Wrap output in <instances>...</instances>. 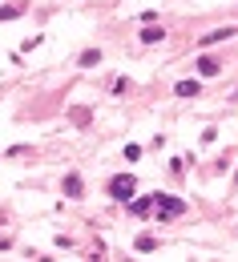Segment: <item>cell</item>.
<instances>
[{
  "mask_svg": "<svg viewBox=\"0 0 238 262\" xmlns=\"http://www.w3.org/2000/svg\"><path fill=\"white\" fill-rule=\"evenodd\" d=\"M134 190H137V182L129 173H121V178L109 182V198H117V202H134Z\"/></svg>",
  "mask_w": 238,
  "mask_h": 262,
  "instance_id": "obj_1",
  "label": "cell"
},
{
  "mask_svg": "<svg viewBox=\"0 0 238 262\" xmlns=\"http://www.w3.org/2000/svg\"><path fill=\"white\" fill-rule=\"evenodd\" d=\"M182 210H186V202H182V198H170V194H158V214H162V218H178V214H182Z\"/></svg>",
  "mask_w": 238,
  "mask_h": 262,
  "instance_id": "obj_2",
  "label": "cell"
},
{
  "mask_svg": "<svg viewBox=\"0 0 238 262\" xmlns=\"http://www.w3.org/2000/svg\"><path fill=\"white\" fill-rule=\"evenodd\" d=\"M129 210H134V214H149V210H158V194H149V198H134V202H129Z\"/></svg>",
  "mask_w": 238,
  "mask_h": 262,
  "instance_id": "obj_3",
  "label": "cell"
},
{
  "mask_svg": "<svg viewBox=\"0 0 238 262\" xmlns=\"http://www.w3.org/2000/svg\"><path fill=\"white\" fill-rule=\"evenodd\" d=\"M218 57H202V61H198V77H218Z\"/></svg>",
  "mask_w": 238,
  "mask_h": 262,
  "instance_id": "obj_4",
  "label": "cell"
},
{
  "mask_svg": "<svg viewBox=\"0 0 238 262\" xmlns=\"http://www.w3.org/2000/svg\"><path fill=\"white\" fill-rule=\"evenodd\" d=\"M61 190H65L69 198H81V178H77V173H69V178H65V186H61Z\"/></svg>",
  "mask_w": 238,
  "mask_h": 262,
  "instance_id": "obj_5",
  "label": "cell"
},
{
  "mask_svg": "<svg viewBox=\"0 0 238 262\" xmlns=\"http://www.w3.org/2000/svg\"><path fill=\"white\" fill-rule=\"evenodd\" d=\"M234 36V29H214V33H206L202 36V45H214V40H230Z\"/></svg>",
  "mask_w": 238,
  "mask_h": 262,
  "instance_id": "obj_6",
  "label": "cell"
},
{
  "mask_svg": "<svg viewBox=\"0 0 238 262\" xmlns=\"http://www.w3.org/2000/svg\"><path fill=\"white\" fill-rule=\"evenodd\" d=\"M12 16H25V4H4L0 8V20H12Z\"/></svg>",
  "mask_w": 238,
  "mask_h": 262,
  "instance_id": "obj_7",
  "label": "cell"
},
{
  "mask_svg": "<svg viewBox=\"0 0 238 262\" xmlns=\"http://www.w3.org/2000/svg\"><path fill=\"white\" fill-rule=\"evenodd\" d=\"M137 250H141V254H145V250H154V246H158V238H154V234H137V242H134Z\"/></svg>",
  "mask_w": 238,
  "mask_h": 262,
  "instance_id": "obj_8",
  "label": "cell"
},
{
  "mask_svg": "<svg viewBox=\"0 0 238 262\" xmlns=\"http://www.w3.org/2000/svg\"><path fill=\"white\" fill-rule=\"evenodd\" d=\"M198 93V81H178V97H194Z\"/></svg>",
  "mask_w": 238,
  "mask_h": 262,
  "instance_id": "obj_9",
  "label": "cell"
},
{
  "mask_svg": "<svg viewBox=\"0 0 238 262\" xmlns=\"http://www.w3.org/2000/svg\"><path fill=\"white\" fill-rule=\"evenodd\" d=\"M162 29H149V25H145V33H141V40H145V45H158V40H162Z\"/></svg>",
  "mask_w": 238,
  "mask_h": 262,
  "instance_id": "obj_10",
  "label": "cell"
},
{
  "mask_svg": "<svg viewBox=\"0 0 238 262\" xmlns=\"http://www.w3.org/2000/svg\"><path fill=\"white\" fill-rule=\"evenodd\" d=\"M97 61H101V53H97V49H89V53H81V65H97Z\"/></svg>",
  "mask_w": 238,
  "mask_h": 262,
  "instance_id": "obj_11",
  "label": "cell"
},
{
  "mask_svg": "<svg viewBox=\"0 0 238 262\" xmlns=\"http://www.w3.org/2000/svg\"><path fill=\"white\" fill-rule=\"evenodd\" d=\"M73 121L77 125H89V109H73Z\"/></svg>",
  "mask_w": 238,
  "mask_h": 262,
  "instance_id": "obj_12",
  "label": "cell"
}]
</instances>
